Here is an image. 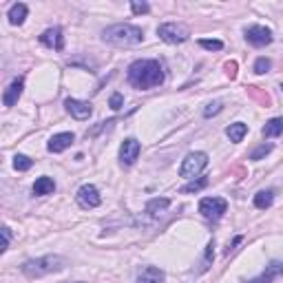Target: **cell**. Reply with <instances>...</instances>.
Returning a JSON list of instances; mask_svg holds the SVG:
<instances>
[{
	"instance_id": "obj_1",
	"label": "cell",
	"mask_w": 283,
	"mask_h": 283,
	"mask_svg": "<svg viewBox=\"0 0 283 283\" xmlns=\"http://www.w3.org/2000/svg\"><path fill=\"white\" fill-rule=\"evenodd\" d=\"M126 80L133 89L146 91L164 82V69L157 60H135L126 71Z\"/></svg>"
},
{
	"instance_id": "obj_2",
	"label": "cell",
	"mask_w": 283,
	"mask_h": 283,
	"mask_svg": "<svg viewBox=\"0 0 283 283\" xmlns=\"http://www.w3.org/2000/svg\"><path fill=\"white\" fill-rule=\"evenodd\" d=\"M102 38L104 42L113 46H135L144 42V31L135 25H113L109 29H104Z\"/></svg>"
},
{
	"instance_id": "obj_3",
	"label": "cell",
	"mask_w": 283,
	"mask_h": 283,
	"mask_svg": "<svg viewBox=\"0 0 283 283\" xmlns=\"http://www.w3.org/2000/svg\"><path fill=\"white\" fill-rule=\"evenodd\" d=\"M64 266H66V261L62 257H58V254H46V257H40V259L25 261V264H22V272L29 279H40V277H44V274L60 272Z\"/></svg>"
},
{
	"instance_id": "obj_4",
	"label": "cell",
	"mask_w": 283,
	"mask_h": 283,
	"mask_svg": "<svg viewBox=\"0 0 283 283\" xmlns=\"http://www.w3.org/2000/svg\"><path fill=\"white\" fill-rule=\"evenodd\" d=\"M157 36L168 44H181L191 38V29L181 22H164L157 27Z\"/></svg>"
},
{
	"instance_id": "obj_5",
	"label": "cell",
	"mask_w": 283,
	"mask_h": 283,
	"mask_svg": "<svg viewBox=\"0 0 283 283\" xmlns=\"http://www.w3.org/2000/svg\"><path fill=\"white\" fill-rule=\"evenodd\" d=\"M206 166H208V155L206 153H201V151L188 153L186 159L181 161V166H179V177L193 179V177H197V175L204 171Z\"/></svg>"
},
{
	"instance_id": "obj_6",
	"label": "cell",
	"mask_w": 283,
	"mask_h": 283,
	"mask_svg": "<svg viewBox=\"0 0 283 283\" xmlns=\"http://www.w3.org/2000/svg\"><path fill=\"white\" fill-rule=\"evenodd\" d=\"M226 210H228V201L221 199V197H204L199 201V213L204 215L206 219L217 221V219L224 217Z\"/></svg>"
},
{
	"instance_id": "obj_7",
	"label": "cell",
	"mask_w": 283,
	"mask_h": 283,
	"mask_svg": "<svg viewBox=\"0 0 283 283\" xmlns=\"http://www.w3.org/2000/svg\"><path fill=\"white\" fill-rule=\"evenodd\" d=\"M78 204L84 208V210H89V208H98L100 204H102V197H100V191L93 184H84L80 186V191L76 195Z\"/></svg>"
},
{
	"instance_id": "obj_8",
	"label": "cell",
	"mask_w": 283,
	"mask_h": 283,
	"mask_svg": "<svg viewBox=\"0 0 283 283\" xmlns=\"http://www.w3.org/2000/svg\"><path fill=\"white\" fill-rule=\"evenodd\" d=\"M139 142L135 137H129L122 142V146H120V161H122V166H133L139 157Z\"/></svg>"
},
{
	"instance_id": "obj_9",
	"label": "cell",
	"mask_w": 283,
	"mask_h": 283,
	"mask_svg": "<svg viewBox=\"0 0 283 283\" xmlns=\"http://www.w3.org/2000/svg\"><path fill=\"white\" fill-rule=\"evenodd\" d=\"M246 40L252 46H266V44L272 42V31L266 29V27H261V25H252L246 29Z\"/></svg>"
},
{
	"instance_id": "obj_10",
	"label": "cell",
	"mask_w": 283,
	"mask_h": 283,
	"mask_svg": "<svg viewBox=\"0 0 283 283\" xmlns=\"http://www.w3.org/2000/svg\"><path fill=\"white\" fill-rule=\"evenodd\" d=\"M64 106H66V111L71 113L76 120H89L91 117V113H93V106L89 102H82V100H64Z\"/></svg>"
},
{
	"instance_id": "obj_11",
	"label": "cell",
	"mask_w": 283,
	"mask_h": 283,
	"mask_svg": "<svg viewBox=\"0 0 283 283\" xmlns=\"http://www.w3.org/2000/svg\"><path fill=\"white\" fill-rule=\"evenodd\" d=\"M40 42L49 49H56V51H62L64 49V36H62V29L60 27H53V29H46L42 36H40Z\"/></svg>"
},
{
	"instance_id": "obj_12",
	"label": "cell",
	"mask_w": 283,
	"mask_h": 283,
	"mask_svg": "<svg viewBox=\"0 0 283 283\" xmlns=\"http://www.w3.org/2000/svg\"><path fill=\"white\" fill-rule=\"evenodd\" d=\"M22 89H25V78L11 80V84L7 86V91H5V96H3V104L7 106V109H11V106L20 100V96H22Z\"/></svg>"
},
{
	"instance_id": "obj_13",
	"label": "cell",
	"mask_w": 283,
	"mask_h": 283,
	"mask_svg": "<svg viewBox=\"0 0 283 283\" xmlns=\"http://www.w3.org/2000/svg\"><path fill=\"white\" fill-rule=\"evenodd\" d=\"M73 142H76V135H73V133H58V135H53L49 139L46 148H49L51 153H62L73 144Z\"/></svg>"
},
{
	"instance_id": "obj_14",
	"label": "cell",
	"mask_w": 283,
	"mask_h": 283,
	"mask_svg": "<svg viewBox=\"0 0 283 283\" xmlns=\"http://www.w3.org/2000/svg\"><path fill=\"white\" fill-rule=\"evenodd\" d=\"M137 283H164V270H159L155 266H146L137 274Z\"/></svg>"
},
{
	"instance_id": "obj_15",
	"label": "cell",
	"mask_w": 283,
	"mask_h": 283,
	"mask_svg": "<svg viewBox=\"0 0 283 283\" xmlns=\"http://www.w3.org/2000/svg\"><path fill=\"white\" fill-rule=\"evenodd\" d=\"M281 272H283V264H272V266H268V268H266L261 277L252 279V281H248V283H272Z\"/></svg>"
},
{
	"instance_id": "obj_16",
	"label": "cell",
	"mask_w": 283,
	"mask_h": 283,
	"mask_svg": "<svg viewBox=\"0 0 283 283\" xmlns=\"http://www.w3.org/2000/svg\"><path fill=\"white\" fill-rule=\"evenodd\" d=\"M168 206H171V199H166V197H155V199H151V201L146 204V213L151 215V217H159V215L164 213Z\"/></svg>"
},
{
	"instance_id": "obj_17",
	"label": "cell",
	"mask_w": 283,
	"mask_h": 283,
	"mask_svg": "<svg viewBox=\"0 0 283 283\" xmlns=\"http://www.w3.org/2000/svg\"><path fill=\"white\" fill-rule=\"evenodd\" d=\"M27 13H29V9H27V5L25 3H16V5H11V9H9V22L11 25H22L25 22V18H27Z\"/></svg>"
},
{
	"instance_id": "obj_18",
	"label": "cell",
	"mask_w": 283,
	"mask_h": 283,
	"mask_svg": "<svg viewBox=\"0 0 283 283\" xmlns=\"http://www.w3.org/2000/svg\"><path fill=\"white\" fill-rule=\"evenodd\" d=\"M56 191V181L51 177H38L33 184V195H51Z\"/></svg>"
},
{
	"instance_id": "obj_19",
	"label": "cell",
	"mask_w": 283,
	"mask_h": 283,
	"mask_svg": "<svg viewBox=\"0 0 283 283\" xmlns=\"http://www.w3.org/2000/svg\"><path fill=\"white\" fill-rule=\"evenodd\" d=\"M283 135V117H272L270 122L264 126V137H279Z\"/></svg>"
},
{
	"instance_id": "obj_20",
	"label": "cell",
	"mask_w": 283,
	"mask_h": 283,
	"mask_svg": "<svg viewBox=\"0 0 283 283\" xmlns=\"http://www.w3.org/2000/svg\"><path fill=\"white\" fill-rule=\"evenodd\" d=\"M246 133H248V126L244 122H234L226 129V135L230 137V142H241L246 137Z\"/></svg>"
},
{
	"instance_id": "obj_21",
	"label": "cell",
	"mask_w": 283,
	"mask_h": 283,
	"mask_svg": "<svg viewBox=\"0 0 283 283\" xmlns=\"http://www.w3.org/2000/svg\"><path fill=\"white\" fill-rule=\"evenodd\" d=\"M274 201V193L272 191H261L254 195V206L259 208V210H266V208H270Z\"/></svg>"
},
{
	"instance_id": "obj_22",
	"label": "cell",
	"mask_w": 283,
	"mask_h": 283,
	"mask_svg": "<svg viewBox=\"0 0 283 283\" xmlns=\"http://www.w3.org/2000/svg\"><path fill=\"white\" fill-rule=\"evenodd\" d=\"M206 186H208V179H206V177H201V179H193L191 184H186L184 188H181V193H199V191H204Z\"/></svg>"
},
{
	"instance_id": "obj_23",
	"label": "cell",
	"mask_w": 283,
	"mask_h": 283,
	"mask_svg": "<svg viewBox=\"0 0 283 283\" xmlns=\"http://www.w3.org/2000/svg\"><path fill=\"white\" fill-rule=\"evenodd\" d=\"M31 166H33V159H29L27 155H16L13 157V168L16 171H29Z\"/></svg>"
},
{
	"instance_id": "obj_24",
	"label": "cell",
	"mask_w": 283,
	"mask_h": 283,
	"mask_svg": "<svg viewBox=\"0 0 283 283\" xmlns=\"http://www.w3.org/2000/svg\"><path fill=\"white\" fill-rule=\"evenodd\" d=\"M268 153H272V144H261L259 148H254V151L250 153V159L259 161V159H264Z\"/></svg>"
},
{
	"instance_id": "obj_25",
	"label": "cell",
	"mask_w": 283,
	"mask_h": 283,
	"mask_svg": "<svg viewBox=\"0 0 283 283\" xmlns=\"http://www.w3.org/2000/svg\"><path fill=\"white\" fill-rule=\"evenodd\" d=\"M199 44L208 51H221L224 49V42H221V40H199Z\"/></svg>"
},
{
	"instance_id": "obj_26",
	"label": "cell",
	"mask_w": 283,
	"mask_h": 283,
	"mask_svg": "<svg viewBox=\"0 0 283 283\" xmlns=\"http://www.w3.org/2000/svg\"><path fill=\"white\" fill-rule=\"evenodd\" d=\"M270 66H272V62L268 58H259L257 62H254V73H259V76H261V73H268V71H270Z\"/></svg>"
},
{
	"instance_id": "obj_27",
	"label": "cell",
	"mask_w": 283,
	"mask_h": 283,
	"mask_svg": "<svg viewBox=\"0 0 283 283\" xmlns=\"http://www.w3.org/2000/svg\"><path fill=\"white\" fill-rule=\"evenodd\" d=\"M109 106L113 111H120L124 106V98H122V93H113L111 100H109Z\"/></svg>"
},
{
	"instance_id": "obj_28",
	"label": "cell",
	"mask_w": 283,
	"mask_h": 283,
	"mask_svg": "<svg viewBox=\"0 0 283 283\" xmlns=\"http://www.w3.org/2000/svg\"><path fill=\"white\" fill-rule=\"evenodd\" d=\"M224 109V106H221V102H210L204 109V117H213V115H217V113Z\"/></svg>"
},
{
	"instance_id": "obj_29",
	"label": "cell",
	"mask_w": 283,
	"mask_h": 283,
	"mask_svg": "<svg viewBox=\"0 0 283 283\" xmlns=\"http://www.w3.org/2000/svg\"><path fill=\"white\" fill-rule=\"evenodd\" d=\"M131 9L133 13H148L151 7H148V3H131Z\"/></svg>"
},
{
	"instance_id": "obj_30",
	"label": "cell",
	"mask_w": 283,
	"mask_h": 283,
	"mask_svg": "<svg viewBox=\"0 0 283 283\" xmlns=\"http://www.w3.org/2000/svg\"><path fill=\"white\" fill-rule=\"evenodd\" d=\"M3 239H5V241H3V248H0V250L5 252L7 248H9V241H11V232H9V228H7V226L3 228Z\"/></svg>"
},
{
	"instance_id": "obj_31",
	"label": "cell",
	"mask_w": 283,
	"mask_h": 283,
	"mask_svg": "<svg viewBox=\"0 0 283 283\" xmlns=\"http://www.w3.org/2000/svg\"><path fill=\"white\" fill-rule=\"evenodd\" d=\"M226 73L230 78H237V62H226Z\"/></svg>"
},
{
	"instance_id": "obj_32",
	"label": "cell",
	"mask_w": 283,
	"mask_h": 283,
	"mask_svg": "<svg viewBox=\"0 0 283 283\" xmlns=\"http://www.w3.org/2000/svg\"><path fill=\"white\" fill-rule=\"evenodd\" d=\"M210 259H215V241L208 244V250H206V264H210Z\"/></svg>"
},
{
	"instance_id": "obj_33",
	"label": "cell",
	"mask_w": 283,
	"mask_h": 283,
	"mask_svg": "<svg viewBox=\"0 0 283 283\" xmlns=\"http://www.w3.org/2000/svg\"><path fill=\"white\" fill-rule=\"evenodd\" d=\"M76 283H82V281H76Z\"/></svg>"
},
{
	"instance_id": "obj_34",
	"label": "cell",
	"mask_w": 283,
	"mask_h": 283,
	"mask_svg": "<svg viewBox=\"0 0 283 283\" xmlns=\"http://www.w3.org/2000/svg\"><path fill=\"white\" fill-rule=\"evenodd\" d=\"M281 89H283V84H281Z\"/></svg>"
}]
</instances>
